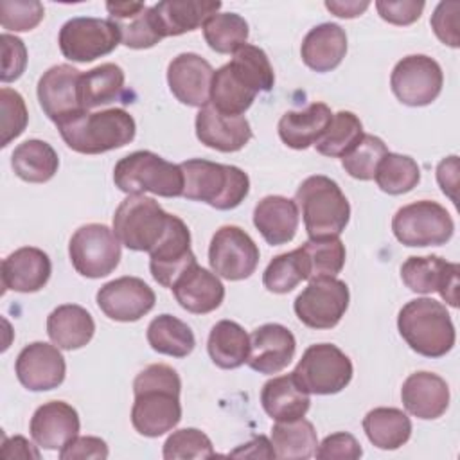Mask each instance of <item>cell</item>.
I'll return each instance as SVG.
<instances>
[{
    "label": "cell",
    "instance_id": "20",
    "mask_svg": "<svg viewBox=\"0 0 460 460\" xmlns=\"http://www.w3.org/2000/svg\"><path fill=\"white\" fill-rule=\"evenodd\" d=\"M214 68L194 52H181L167 66V83L171 93L187 106L203 108L210 101Z\"/></svg>",
    "mask_w": 460,
    "mask_h": 460
},
{
    "label": "cell",
    "instance_id": "16",
    "mask_svg": "<svg viewBox=\"0 0 460 460\" xmlns=\"http://www.w3.org/2000/svg\"><path fill=\"white\" fill-rule=\"evenodd\" d=\"M79 79L81 72L66 63L50 66L40 77L38 101L54 124L84 111L79 101Z\"/></svg>",
    "mask_w": 460,
    "mask_h": 460
},
{
    "label": "cell",
    "instance_id": "56",
    "mask_svg": "<svg viewBox=\"0 0 460 460\" xmlns=\"http://www.w3.org/2000/svg\"><path fill=\"white\" fill-rule=\"evenodd\" d=\"M437 181H438L442 192L446 196H449V199L453 203H456V194H455L456 185H458V156L456 155H451L438 164Z\"/></svg>",
    "mask_w": 460,
    "mask_h": 460
},
{
    "label": "cell",
    "instance_id": "33",
    "mask_svg": "<svg viewBox=\"0 0 460 460\" xmlns=\"http://www.w3.org/2000/svg\"><path fill=\"white\" fill-rule=\"evenodd\" d=\"M259 90L232 65L226 63L214 70L210 84V104L226 115H243Z\"/></svg>",
    "mask_w": 460,
    "mask_h": 460
},
{
    "label": "cell",
    "instance_id": "50",
    "mask_svg": "<svg viewBox=\"0 0 460 460\" xmlns=\"http://www.w3.org/2000/svg\"><path fill=\"white\" fill-rule=\"evenodd\" d=\"M45 16L43 4L38 0H2L0 23L7 31H32Z\"/></svg>",
    "mask_w": 460,
    "mask_h": 460
},
{
    "label": "cell",
    "instance_id": "45",
    "mask_svg": "<svg viewBox=\"0 0 460 460\" xmlns=\"http://www.w3.org/2000/svg\"><path fill=\"white\" fill-rule=\"evenodd\" d=\"M302 280H305V271L300 261L298 250L280 253L270 261L262 273V284L271 293H289Z\"/></svg>",
    "mask_w": 460,
    "mask_h": 460
},
{
    "label": "cell",
    "instance_id": "17",
    "mask_svg": "<svg viewBox=\"0 0 460 460\" xmlns=\"http://www.w3.org/2000/svg\"><path fill=\"white\" fill-rule=\"evenodd\" d=\"M155 291L138 277H119L97 291L99 309L115 322H137L155 307Z\"/></svg>",
    "mask_w": 460,
    "mask_h": 460
},
{
    "label": "cell",
    "instance_id": "15",
    "mask_svg": "<svg viewBox=\"0 0 460 460\" xmlns=\"http://www.w3.org/2000/svg\"><path fill=\"white\" fill-rule=\"evenodd\" d=\"M458 273L456 262H447L438 255L408 257L401 266V279L415 293H438L451 307L458 305Z\"/></svg>",
    "mask_w": 460,
    "mask_h": 460
},
{
    "label": "cell",
    "instance_id": "59",
    "mask_svg": "<svg viewBox=\"0 0 460 460\" xmlns=\"http://www.w3.org/2000/svg\"><path fill=\"white\" fill-rule=\"evenodd\" d=\"M370 2H325V7L340 18H356L368 9Z\"/></svg>",
    "mask_w": 460,
    "mask_h": 460
},
{
    "label": "cell",
    "instance_id": "55",
    "mask_svg": "<svg viewBox=\"0 0 460 460\" xmlns=\"http://www.w3.org/2000/svg\"><path fill=\"white\" fill-rule=\"evenodd\" d=\"M108 444L99 437H74L59 449V460H104Z\"/></svg>",
    "mask_w": 460,
    "mask_h": 460
},
{
    "label": "cell",
    "instance_id": "49",
    "mask_svg": "<svg viewBox=\"0 0 460 460\" xmlns=\"http://www.w3.org/2000/svg\"><path fill=\"white\" fill-rule=\"evenodd\" d=\"M0 110H2V147H5L11 140L20 137L29 122V113L23 97L13 90L4 86L0 90Z\"/></svg>",
    "mask_w": 460,
    "mask_h": 460
},
{
    "label": "cell",
    "instance_id": "1",
    "mask_svg": "<svg viewBox=\"0 0 460 460\" xmlns=\"http://www.w3.org/2000/svg\"><path fill=\"white\" fill-rule=\"evenodd\" d=\"M180 390V376L169 365L153 363L138 372L133 381V428L149 438L160 437L176 428L181 420Z\"/></svg>",
    "mask_w": 460,
    "mask_h": 460
},
{
    "label": "cell",
    "instance_id": "39",
    "mask_svg": "<svg viewBox=\"0 0 460 460\" xmlns=\"http://www.w3.org/2000/svg\"><path fill=\"white\" fill-rule=\"evenodd\" d=\"M367 438L379 449H397L411 435V420L399 408H374L363 419Z\"/></svg>",
    "mask_w": 460,
    "mask_h": 460
},
{
    "label": "cell",
    "instance_id": "5",
    "mask_svg": "<svg viewBox=\"0 0 460 460\" xmlns=\"http://www.w3.org/2000/svg\"><path fill=\"white\" fill-rule=\"evenodd\" d=\"M309 237L340 235L349 219L350 205L340 185L323 174L305 178L295 194Z\"/></svg>",
    "mask_w": 460,
    "mask_h": 460
},
{
    "label": "cell",
    "instance_id": "4",
    "mask_svg": "<svg viewBox=\"0 0 460 460\" xmlns=\"http://www.w3.org/2000/svg\"><path fill=\"white\" fill-rule=\"evenodd\" d=\"M185 178L183 198L203 201L217 210L239 207L250 192L248 174L235 165H225L203 158L180 164Z\"/></svg>",
    "mask_w": 460,
    "mask_h": 460
},
{
    "label": "cell",
    "instance_id": "32",
    "mask_svg": "<svg viewBox=\"0 0 460 460\" xmlns=\"http://www.w3.org/2000/svg\"><path fill=\"white\" fill-rule=\"evenodd\" d=\"M95 332L92 314L77 304L58 305L47 318V334L63 350H75L90 343Z\"/></svg>",
    "mask_w": 460,
    "mask_h": 460
},
{
    "label": "cell",
    "instance_id": "35",
    "mask_svg": "<svg viewBox=\"0 0 460 460\" xmlns=\"http://www.w3.org/2000/svg\"><path fill=\"white\" fill-rule=\"evenodd\" d=\"M207 350L216 367L232 370L246 363L250 354V336L232 320H219L208 334Z\"/></svg>",
    "mask_w": 460,
    "mask_h": 460
},
{
    "label": "cell",
    "instance_id": "26",
    "mask_svg": "<svg viewBox=\"0 0 460 460\" xmlns=\"http://www.w3.org/2000/svg\"><path fill=\"white\" fill-rule=\"evenodd\" d=\"M52 264L49 255L34 246H23L9 253L2 261L4 291L34 293L40 291L50 279Z\"/></svg>",
    "mask_w": 460,
    "mask_h": 460
},
{
    "label": "cell",
    "instance_id": "8",
    "mask_svg": "<svg viewBox=\"0 0 460 460\" xmlns=\"http://www.w3.org/2000/svg\"><path fill=\"white\" fill-rule=\"evenodd\" d=\"M352 372V361L343 350L332 343H314L304 350L291 376L307 394L332 395L350 383Z\"/></svg>",
    "mask_w": 460,
    "mask_h": 460
},
{
    "label": "cell",
    "instance_id": "2",
    "mask_svg": "<svg viewBox=\"0 0 460 460\" xmlns=\"http://www.w3.org/2000/svg\"><path fill=\"white\" fill-rule=\"evenodd\" d=\"M65 144L81 155H101L124 147L135 138V119L122 108H108L102 111H81L59 124Z\"/></svg>",
    "mask_w": 460,
    "mask_h": 460
},
{
    "label": "cell",
    "instance_id": "53",
    "mask_svg": "<svg viewBox=\"0 0 460 460\" xmlns=\"http://www.w3.org/2000/svg\"><path fill=\"white\" fill-rule=\"evenodd\" d=\"M363 455V449L359 442L354 438V435L338 431L332 435H327L322 444L316 446L314 456L316 458H327V460H358Z\"/></svg>",
    "mask_w": 460,
    "mask_h": 460
},
{
    "label": "cell",
    "instance_id": "19",
    "mask_svg": "<svg viewBox=\"0 0 460 460\" xmlns=\"http://www.w3.org/2000/svg\"><path fill=\"white\" fill-rule=\"evenodd\" d=\"M194 262L196 255L190 250L189 226L178 216H171L164 239L149 253L151 275L160 286L172 288L174 280Z\"/></svg>",
    "mask_w": 460,
    "mask_h": 460
},
{
    "label": "cell",
    "instance_id": "42",
    "mask_svg": "<svg viewBox=\"0 0 460 460\" xmlns=\"http://www.w3.org/2000/svg\"><path fill=\"white\" fill-rule=\"evenodd\" d=\"M363 124L358 115L352 111H338L332 115L331 124L327 126L325 133L314 144L316 151L323 156L331 158H343L349 155L358 142L363 138Z\"/></svg>",
    "mask_w": 460,
    "mask_h": 460
},
{
    "label": "cell",
    "instance_id": "12",
    "mask_svg": "<svg viewBox=\"0 0 460 460\" xmlns=\"http://www.w3.org/2000/svg\"><path fill=\"white\" fill-rule=\"evenodd\" d=\"M349 286L336 277L309 280L295 298L293 309L298 320L311 329H332L349 307Z\"/></svg>",
    "mask_w": 460,
    "mask_h": 460
},
{
    "label": "cell",
    "instance_id": "44",
    "mask_svg": "<svg viewBox=\"0 0 460 460\" xmlns=\"http://www.w3.org/2000/svg\"><path fill=\"white\" fill-rule=\"evenodd\" d=\"M374 180L383 192L397 196L417 187L420 181V169L411 156L388 151L381 158Z\"/></svg>",
    "mask_w": 460,
    "mask_h": 460
},
{
    "label": "cell",
    "instance_id": "25",
    "mask_svg": "<svg viewBox=\"0 0 460 460\" xmlns=\"http://www.w3.org/2000/svg\"><path fill=\"white\" fill-rule=\"evenodd\" d=\"M401 401L406 411L417 419H438L449 406V386L438 374L413 372L402 383Z\"/></svg>",
    "mask_w": 460,
    "mask_h": 460
},
{
    "label": "cell",
    "instance_id": "41",
    "mask_svg": "<svg viewBox=\"0 0 460 460\" xmlns=\"http://www.w3.org/2000/svg\"><path fill=\"white\" fill-rule=\"evenodd\" d=\"M147 343L158 354L185 358L194 350L196 338L190 327L172 314H158L147 325Z\"/></svg>",
    "mask_w": 460,
    "mask_h": 460
},
{
    "label": "cell",
    "instance_id": "18",
    "mask_svg": "<svg viewBox=\"0 0 460 460\" xmlns=\"http://www.w3.org/2000/svg\"><path fill=\"white\" fill-rule=\"evenodd\" d=\"M18 381L31 392H45L58 388L65 381V358L59 347L32 341L25 345L14 363Z\"/></svg>",
    "mask_w": 460,
    "mask_h": 460
},
{
    "label": "cell",
    "instance_id": "10",
    "mask_svg": "<svg viewBox=\"0 0 460 460\" xmlns=\"http://www.w3.org/2000/svg\"><path fill=\"white\" fill-rule=\"evenodd\" d=\"M74 270L88 279L110 275L120 261V241L115 232L101 223L79 226L68 243Z\"/></svg>",
    "mask_w": 460,
    "mask_h": 460
},
{
    "label": "cell",
    "instance_id": "52",
    "mask_svg": "<svg viewBox=\"0 0 460 460\" xmlns=\"http://www.w3.org/2000/svg\"><path fill=\"white\" fill-rule=\"evenodd\" d=\"M2 83L16 81L27 66V49L25 43L9 32L2 34Z\"/></svg>",
    "mask_w": 460,
    "mask_h": 460
},
{
    "label": "cell",
    "instance_id": "9",
    "mask_svg": "<svg viewBox=\"0 0 460 460\" xmlns=\"http://www.w3.org/2000/svg\"><path fill=\"white\" fill-rule=\"evenodd\" d=\"M392 230L404 246H438L446 244L455 232L449 212L437 201L419 199L401 207L394 219Z\"/></svg>",
    "mask_w": 460,
    "mask_h": 460
},
{
    "label": "cell",
    "instance_id": "54",
    "mask_svg": "<svg viewBox=\"0 0 460 460\" xmlns=\"http://www.w3.org/2000/svg\"><path fill=\"white\" fill-rule=\"evenodd\" d=\"M424 2H417V0H377L376 2V9L379 13V16L392 23V25H410L413 22H417L422 14L424 9Z\"/></svg>",
    "mask_w": 460,
    "mask_h": 460
},
{
    "label": "cell",
    "instance_id": "46",
    "mask_svg": "<svg viewBox=\"0 0 460 460\" xmlns=\"http://www.w3.org/2000/svg\"><path fill=\"white\" fill-rule=\"evenodd\" d=\"M386 153V144L379 137L363 135L358 146L341 158V165L349 172V176L361 181H368L374 180L376 169Z\"/></svg>",
    "mask_w": 460,
    "mask_h": 460
},
{
    "label": "cell",
    "instance_id": "24",
    "mask_svg": "<svg viewBox=\"0 0 460 460\" xmlns=\"http://www.w3.org/2000/svg\"><path fill=\"white\" fill-rule=\"evenodd\" d=\"M176 302L189 313L207 314L217 309L225 298V286L219 277L198 262L190 264L172 284Z\"/></svg>",
    "mask_w": 460,
    "mask_h": 460
},
{
    "label": "cell",
    "instance_id": "13",
    "mask_svg": "<svg viewBox=\"0 0 460 460\" xmlns=\"http://www.w3.org/2000/svg\"><path fill=\"white\" fill-rule=\"evenodd\" d=\"M440 65L424 54H411L397 61L390 75L394 95L406 106H428L442 92Z\"/></svg>",
    "mask_w": 460,
    "mask_h": 460
},
{
    "label": "cell",
    "instance_id": "21",
    "mask_svg": "<svg viewBox=\"0 0 460 460\" xmlns=\"http://www.w3.org/2000/svg\"><path fill=\"white\" fill-rule=\"evenodd\" d=\"M196 137L210 149L235 153L252 140L253 133L246 117L221 113L208 102L196 115Z\"/></svg>",
    "mask_w": 460,
    "mask_h": 460
},
{
    "label": "cell",
    "instance_id": "57",
    "mask_svg": "<svg viewBox=\"0 0 460 460\" xmlns=\"http://www.w3.org/2000/svg\"><path fill=\"white\" fill-rule=\"evenodd\" d=\"M230 456H235V458H243V456L244 458H275V451H273L271 442L264 435H259V437H253L250 442L234 449L230 453Z\"/></svg>",
    "mask_w": 460,
    "mask_h": 460
},
{
    "label": "cell",
    "instance_id": "37",
    "mask_svg": "<svg viewBox=\"0 0 460 460\" xmlns=\"http://www.w3.org/2000/svg\"><path fill=\"white\" fill-rule=\"evenodd\" d=\"M124 93V70L115 63H102L79 79V101L88 111L119 101Z\"/></svg>",
    "mask_w": 460,
    "mask_h": 460
},
{
    "label": "cell",
    "instance_id": "36",
    "mask_svg": "<svg viewBox=\"0 0 460 460\" xmlns=\"http://www.w3.org/2000/svg\"><path fill=\"white\" fill-rule=\"evenodd\" d=\"M11 167L23 181L45 183L58 172L59 158L49 142L31 138L14 147Z\"/></svg>",
    "mask_w": 460,
    "mask_h": 460
},
{
    "label": "cell",
    "instance_id": "11",
    "mask_svg": "<svg viewBox=\"0 0 460 460\" xmlns=\"http://www.w3.org/2000/svg\"><path fill=\"white\" fill-rule=\"evenodd\" d=\"M120 32L111 20L77 16L59 29L58 43L61 54L75 63H88L117 49Z\"/></svg>",
    "mask_w": 460,
    "mask_h": 460
},
{
    "label": "cell",
    "instance_id": "51",
    "mask_svg": "<svg viewBox=\"0 0 460 460\" xmlns=\"http://www.w3.org/2000/svg\"><path fill=\"white\" fill-rule=\"evenodd\" d=\"M458 13H460L458 2H440L431 14V29L435 36L444 45H449L453 49L460 45Z\"/></svg>",
    "mask_w": 460,
    "mask_h": 460
},
{
    "label": "cell",
    "instance_id": "43",
    "mask_svg": "<svg viewBox=\"0 0 460 460\" xmlns=\"http://www.w3.org/2000/svg\"><path fill=\"white\" fill-rule=\"evenodd\" d=\"M248 23L237 13H216L203 23L207 45L217 54H234L248 40Z\"/></svg>",
    "mask_w": 460,
    "mask_h": 460
},
{
    "label": "cell",
    "instance_id": "6",
    "mask_svg": "<svg viewBox=\"0 0 460 460\" xmlns=\"http://www.w3.org/2000/svg\"><path fill=\"white\" fill-rule=\"evenodd\" d=\"M113 181L126 194L151 192L164 198L183 196L185 187L181 167L147 149L120 158L113 169Z\"/></svg>",
    "mask_w": 460,
    "mask_h": 460
},
{
    "label": "cell",
    "instance_id": "28",
    "mask_svg": "<svg viewBox=\"0 0 460 460\" xmlns=\"http://www.w3.org/2000/svg\"><path fill=\"white\" fill-rule=\"evenodd\" d=\"M110 20L120 32V43L129 49H151L164 40L155 25L151 7L142 2H108Z\"/></svg>",
    "mask_w": 460,
    "mask_h": 460
},
{
    "label": "cell",
    "instance_id": "47",
    "mask_svg": "<svg viewBox=\"0 0 460 460\" xmlns=\"http://www.w3.org/2000/svg\"><path fill=\"white\" fill-rule=\"evenodd\" d=\"M259 92H270L275 84L273 66L268 54L250 43H244L234 52L230 61Z\"/></svg>",
    "mask_w": 460,
    "mask_h": 460
},
{
    "label": "cell",
    "instance_id": "30",
    "mask_svg": "<svg viewBox=\"0 0 460 460\" xmlns=\"http://www.w3.org/2000/svg\"><path fill=\"white\" fill-rule=\"evenodd\" d=\"M253 225L268 244H286L298 230V207L286 196H266L253 208Z\"/></svg>",
    "mask_w": 460,
    "mask_h": 460
},
{
    "label": "cell",
    "instance_id": "23",
    "mask_svg": "<svg viewBox=\"0 0 460 460\" xmlns=\"http://www.w3.org/2000/svg\"><path fill=\"white\" fill-rule=\"evenodd\" d=\"M79 426V415L74 406L65 401H49L32 413L29 431L40 447L54 451L77 437Z\"/></svg>",
    "mask_w": 460,
    "mask_h": 460
},
{
    "label": "cell",
    "instance_id": "40",
    "mask_svg": "<svg viewBox=\"0 0 460 460\" xmlns=\"http://www.w3.org/2000/svg\"><path fill=\"white\" fill-rule=\"evenodd\" d=\"M271 446L275 458L280 460H305L311 458L318 446L314 426L302 419L277 422L271 428Z\"/></svg>",
    "mask_w": 460,
    "mask_h": 460
},
{
    "label": "cell",
    "instance_id": "3",
    "mask_svg": "<svg viewBox=\"0 0 460 460\" xmlns=\"http://www.w3.org/2000/svg\"><path fill=\"white\" fill-rule=\"evenodd\" d=\"M397 329L408 347L424 358L446 356L456 340L446 305L428 296L413 298L402 305Z\"/></svg>",
    "mask_w": 460,
    "mask_h": 460
},
{
    "label": "cell",
    "instance_id": "14",
    "mask_svg": "<svg viewBox=\"0 0 460 460\" xmlns=\"http://www.w3.org/2000/svg\"><path fill=\"white\" fill-rule=\"evenodd\" d=\"M259 246L239 226L225 225L216 230L208 246V264L226 280L248 279L259 264Z\"/></svg>",
    "mask_w": 460,
    "mask_h": 460
},
{
    "label": "cell",
    "instance_id": "27",
    "mask_svg": "<svg viewBox=\"0 0 460 460\" xmlns=\"http://www.w3.org/2000/svg\"><path fill=\"white\" fill-rule=\"evenodd\" d=\"M219 9L217 0H164L151 5V14L160 36L167 38L203 27Z\"/></svg>",
    "mask_w": 460,
    "mask_h": 460
},
{
    "label": "cell",
    "instance_id": "29",
    "mask_svg": "<svg viewBox=\"0 0 460 460\" xmlns=\"http://www.w3.org/2000/svg\"><path fill=\"white\" fill-rule=\"evenodd\" d=\"M332 115L325 102H311L304 110L286 111L277 126L279 137L291 149H307L325 133Z\"/></svg>",
    "mask_w": 460,
    "mask_h": 460
},
{
    "label": "cell",
    "instance_id": "31",
    "mask_svg": "<svg viewBox=\"0 0 460 460\" xmlns=\"http://www.w3.org/2000/svg\"><path fill=\"white\" fill-rule=\"evenodd\" d=\"M347 54V34L338 23H320L302 40V61L314 72L334 70Z\"/></svg>",
    "mask_w": 460,
    "mask_h": 460
},
{
    "label": "cell",
    "instance_id": "48",
    "mask_svg": "<svg viewBox=\"0 0 460 460\" xmlns=\"http://www.w3.org/2000/svg\"><path fill=\"white\" fill-rule=\"evenodd\" d=\"M164 458L165 460H189V458H210L214 456V447L210 438L196 429L183 428L172 431L164 444Z\"/></svg>",
    "mask_w": 460,
    "mask_h": 460
},
{
    "label": "cell",
    "instance_id": "38",
    "mask_svg": "<svg viewBox=\"0 0 460 460\" xmlns=\"http://www.w3.org/2000/svg\"><path fill=\"white\" fill-rule=\"evenodd\" d=\"M296 250L305 271V280L336 277L345 266V244L338 235L309 237Z\"/></svg>",
    "mask_w": 460,
    "mask_h": 460
},
{
    "label": "cell",
    "instance_id": "22",
    "mask_svg": "<svg viewBox=\"0 0 460 460\" xmlns=\"http://www.w3.org/2000/svg\"><path fill=\"white\" fill-rule=\"evenodd\" d=\"M296 350L293 332L280 323H264L250 334L248 367L259 374H277L284 370Z\"/></svg>",
    "mask_w": 460,
    "mask_h": 460
},
{
    "label": "cell",
    "instance_id": "34",
    "mask_svg": "<svg viewBox=\"0 0 460 460\" xmlns=\"http://www.w3.org/2000/svg\"><path fill=\"white\" fill-rule=\"evenodd\" d=\"M261 404L273 420L286 422L302 419L311 406V399L309 394L302 390L289 374L264 383L261 390Z\"/></svg>",
    "mask_w": 460,
    "mask_h": 460
},
{
    "label": "cell",
    "instance_id": "7",
    "mask_svg": "<svg viewBox=\"0 0 460 460\" xmlns=\"http://www.w3.org/2000/svg\"><path fill=\"white\" fill-rule=\"evenodd\" d=\"M171 216L153 198L128 194L115 210L113 232L128 250L151 253L164 239Z\"/></svg>",
    "mask_w": 460,
    "mask_h": 460
},
{
    "label": "cell",
    "instance_id": "58",
    "mask_svg": "<svg viewBox=\"0 0 460 460\" xmlns=\"http://www.w3.org/2000/svg\"><path fill=\"white\" fill-rule=\"evenodd\" d=\"M2 456L4 458H40V451L34 449L27 438L16 435L13 438L4 440Z\"/></svg>",
    "mask_w": 460,
    "mask_h": 460
}]
</instances>
